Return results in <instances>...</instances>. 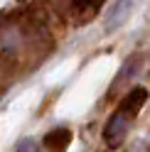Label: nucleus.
<instances>
[{
  "label": "nucleus",
  "instance_id": "obj_1",
  "mask_svg": "<svg viewBox=\"0 0 150 152\" xmlns=\"http://www.w3.org/2000/svg\"><path fill=\"white\" fill-rule=\"evenodd\" d=\"M133 120L135 118L130 115V113H126L123 108H116V113L108 118L106 128H104V142L111 150L123 145V140L128 137V130H130V125H133Z\"/></svg>",
  "mask_w": 150,
  "mask_h": 152
},
{
  "label": "nucleus",
  "instance_id": "obj_2",
  "mask_svg": "<svg viewBox=\"0 0 150 152\" xmlns=\"http://www.w3.org/2000/svg\"><path fill=\"white\" fill-rule=\"evenodd\" d=\"M138 5H140V0H113V7L106 15V32H113L121 25H126Z\"/></svg>",
  "mask_w": 150,
  "mask_h": 152
},
{
  "label": "nucleus",
  "instance_id": "obj_3",
  "mask_svg": "<svg viewBox=\"0 0 150 152\" xmlns=\"http://www.w3.org/2000/svg\"><path fill=\"white\" fill-rule=\"evenodd\" d=\"M71 130L69 128H54V130H49L44 135V147L49 150V152H67L69 150V145H71Z\"/></svg>",
  "mask_w": 150,
  "mask_h": 152
},
{
  "label": "nucleus",
  "instance_id": "obj_4",
  "mask_svg": "<svg viewBox=\"0 0 150 152\" xmlns=\"http://www.w3.org/2000/svg\"><path fill=\"white\" fill-rule=\"evenodd\" d=\"M145 101H148V91L140 88V86H135V88H128V93L121 98L118 108H123V110L130 113L133 118H138V113H140V108L145 106Z\"/></svg>",
  "mask_w": 150,
  "mask_h": 152
},
{
  "label": "nucleus",
  "instance_id": "obj_5",
  "mask_svg": "<svg viewBox=\"0 0 150 152\" xmlns=\"http://www.w3.org/2000/svg\"><path fill=\"white\" fill-rule=\"evenodd\" d=\"M138 69H140V54L130 56V59L121 66V74L116 76V81L111 83V91H116V88H121V86H128V83H130V76H135Z\"/></svg>",
  "mask_w": 150,
  "mask_h": 152
},
{
  "label": "nucleus",
  "instance_id": "obj_6",
  "mask_svg": "<svg viewBox=\"0 0 150 152\" xmlns=\"http://www.w3.org/2000/svg\"><path fill=\"white\" fill-rule=\"evenodd\" d=\"M15 152H40V145H37L32 137H22V140H17Z\"/></svg>",
  "mask_w": 150,
  "mask_h": 152
},
{
  "label": "nucleus",
  "instance_id": "obj_7",
  "mask_svg": "<svg viewBox=\"0 0 150 152\" xmlns=\"http://www.w3.org/2000/svg\"><path fill=\"white\" fill-rule=\"evenodd\" d=\"M101 3H104V0H74V5H76L79 10H86V12L99 10V7H101Z\"/></svg>",
  "mask_w": 150,
  "mask_h": 152
}]
</instances>
